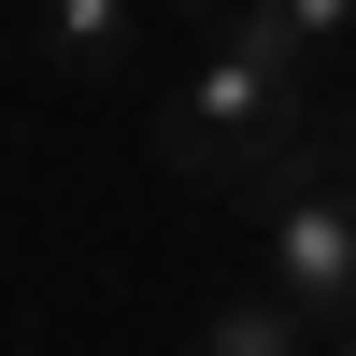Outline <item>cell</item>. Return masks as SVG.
<instances>
[{
  "label": "cell",
  "mask_w": 356,
  "mask_h": 356,
  "mask_svg": "<svg viewBox=\"0 0 356 356\" xmlns=\"http://www.w3.org/2000/svg\"><path fill=\"white\" fill-rule=\"evenodd\" d=\"M143 15L157 0H43V57L72 86H129L143 72Z\"/></svg>",
  "instance_id": "cell-4"
},
{
  "label": "cell",
  "mask_w": 356,
  "mask_h": 356,
  "mask_svg": "<svg viewBox=\"0 0 356 356\" xmlns=\"http://www.w3.org/2000/svg\"><path fill=\"white\" fill-rule=\"evenodd\" d=\"M200 356H314V314L285 300V285H243V300L200 314Z\"/></svg>",
  "instance_id": "cell-5"
},
{
  "label": "cell",
  "mask_w": 356,
  "mask_h": 356,
  "mask_svg": "<svg viewBox=\"0 0 356 356\" xmlns=\"http://www.w3.org/2000/svg\"><path fill=\"white\" fill-rule=\"evenodd\" d=\"M257 228H271V285L314 314V342H356V171L342 157H300Z\"/></svg>",
  "instance_id": "cell-2"
},
{
  "label": "cell",
  "mask_w": 356,
  "mask_h": 356,
  "mask_svg": "<svg viewBox=\"0 0 356 356\" xmlns=\"http://www.w3.org/2000/svg\"><path fill=\"white\" fill-rule=\"evenodd\" d=\"M228 43H257L271 72L328 86L342 57H356V0H243V15H228Z\"/></svg>",
  "instance_id": "cell-3"
},
{
  "label": "cell",
  "mask_w": 356,
  "mask_h": 356,
  "mask_svg": "<svg viewBox=\"0 0 356 356\" xmlns=\"http://www.w3.org/2000/svg\"><path fill=\"white\" fill-rule=\"evenodd\" d=\"M328 356H356V342H328Z\"/></svg>",
  "instance_id": "cell-7"
},
{
  "label": "cell",
  "mask_w": 356,
  "mask_h": 356,
  "mask_svg": "<svg viewBox=\"0 0 356 356\" xmlns=\"http://www.w3.org/2000/svg\"><path fill=\"white\" fill-rule=\"evenodd\" d=\"M157 15H243V0H157Z\"/></svg>",
  "instance_id": "cell-6"
},
{
  "label": "cell",
  "mask_w": 356,
  "mask_h": 356,
  "mask_svg": "<svg viewBox=\"0 0 356 356\" xmlns=\"http://www.w3.org/2000/svg\"><path fill=\"white\" fill-rule=\"evenodd\" d=\"M157 157H171V171H200V186L271 200L285 171L314 157V86H300V72H271L257 43H214V57L157 100Z\"/></svg>",
  "instance_id": "cell-1"
}]
</instances>
